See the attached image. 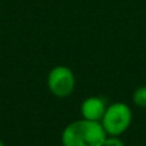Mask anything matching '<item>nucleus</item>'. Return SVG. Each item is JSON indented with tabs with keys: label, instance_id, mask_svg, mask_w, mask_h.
<instances>
[{
	"label": "nucleus",
	"instance_id": "nucleus-6",
	"mask_svg": "<svg viewBox=\"0 0 146 146\" xmlns=\"http://www.w3.org/2000/svg\"><path fill=\"white\" fill-rule=\"evenodd\" d=\"M103 146H124V142L119 139V136H106Z\"/></svg>",
	"mask_w": 146,
	"mask_h": 146
},
{
	"label": "nucleus",
	"instance_id": "nucleus-4",
	"mask_svg": "<svg viewBox=\"0 0 146 146\" xmlns=\"http://www.w3.org/2000/svg\"><path fill=\"white\" fill-rule=\"evenodd\" d=\"M106 110V104L99 96H91L81 104V114L82 118L88 119V121L100 122L103 118L104 113Z\"/></svg>",
	"mask_w": 146,
	"mask_h": 146
},
{
	"label": "nucleus",
	"instance_id": "nucleus-5",
	"mask_svg": "<svg viewBox=\"0 0 146 146\" xmlns=\"http://www.w3.org/2000/svg\"><path fill=\"white\" fill-rule=\"evenodd\" d=\"M132 100H133V104L136 106L146 109V86H141V87L136 88L133 91Z\"/></svg>",
	"mask_w": 146,
	"mask_h": 146
},
{
	"label": "nucleus",
	"instance_id": "nucleus-2",
	"mask_svg": "<svg viewBox=\"0 0 146 146\" xmlns=\"http://www.w3.org/2000/svg\"><path fill=\"white\" fill-rule=\"evenodd\" d=\"M108 136H121L132 123V110L124 103H114L106 106L100 121Z\"/></svg>",
	"mask_w": 146,
	"mask_h": 146
},
{
	"label": "nucleus",
	"instance_id": "nucleus-3",
	"mask_svg": "<svg viewBox=\"0 0 146 146\" xmlns=\"http://www.w3.org/2000/svg\"><path fill=\"white\" fill-rule=\"evenodd\" d=\"M76 86L74 74L68 67H54L48 76V87L56 98H67L73 92Z\"/></svg>",
	"mask_w": 146,
	"mask_h": 146
},
{
	"label": "nucleus",
	"instance_id": "nucleus-7",
	"mask_svg": "<svg viewBox=\"0 0 146 146\" xmlns=\"http://www.w3.org/2000/svg\"><path fill=\"white\" fill-rule=\"evenodd\" d=\"M0 146H5V145H4V142H3L1 140H0Z\"/></svg>",
	"mask_w": 146,
	"mask_h": 146
},
{
	"label": "nucleus",
	"instance_id": "nucleus-1",
	"mask_svg": "<svg viewBox=\"0 0 146 146\" xmlns=\"http://www.w3.org/2000/svg\"><path fill=\"white\" fill-rule=\"evenodd\" d=\"M106 136L100 122L82 118L63 129L62 144L63 146H103Z\"/></svg>",
	"mask_w": 146,
	"mask_h": 146
}]
</instances>
